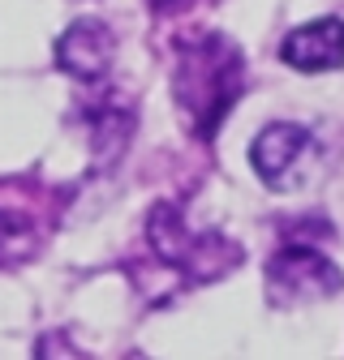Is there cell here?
I'll return each instance as SVG.
<instances>
[{
    "label": "cell",
    "mask_w": 344,
    "mask_h": 360,
    "mask_svg": "<svg viewBox=\"0 0 344 360\" xmlns=\"http://www.w3.org/2000/svg\"><path fill=\"white\" fill-rule=\"evenodd\" d=\"M245 90V56L228 34H190L177 43L172 65V103H177L185 129L198 142H211L228 120L233 103Z\"/></svg>",
    "instance_id": "cell-1"
},
{
    "label": "cell",
    "mask_w": 344,
    "mask_h": 360,
    "mask_svg": "<svg viewBox=\"0 0 344 360\" xmlns=\"http://www.w3.org/2000/svg\"><path fill=\"white\" fill-rule=\"evenodd\" d=\"M147 240L172 270H181L190 283H215V279L233 275V270L245 262L237 240H228L215 228H194L185 219V210L172 206V202H159L151 210Z\"/></svg>",
    "instance_id": "cell-2"
},
{
    "label": "cell",
    "mask_w": 344,
    "mask_h": 360,
    "mask_svg": "<svg viewBox=\"0 0 344 360\" xmlns=\"http://www.w3.org/2000/svg\"><path fill=\"white\" fill-rule=\"evenodd\" d=\"M344 288V270L314 245H284L267 262V300L276 309H297L327 300Z\"/></svg>",
    "instance_id": "cell-3"
},
{
    "label": "cell",
    "mask_w": 344,
    "mask_h": 360,
    "mask_svg": "<svg viewBox=\"0 0 344 360\" xmlns=\"http://www.w3.org/2000/svg\"><path fill=\"white\" fill-rule=\"evenodd\" d=\"M319 159V142L301 124H267L250 146V163L263 176V185L276 193H293L310 180Z\"/></svg>",
    "instance_id": "cell-4"
},
{
    "label": "cell",
    "mask_w": 344,
    "mask_h": 360,
    "mask_svg": "<svg viewBox=\"0 0 344 360\" xmlns=\"http://www.w3.org/2000/svg\"><path fill=\"white\" fill-rule=\"evenodd\" d=\"M43 240L39 189L26 180H0V262H18Z\"/></svg>",
    "instance_id": "cell-5"
},
{
    "label": "cell",
    "mask_w": 344,
    "mask_h": 360,
    "mask_svg": "<svg viewBox=\"0 0 344 360\" xmlns=\"http://www.w3.org/2000/svg\"><path fill=\"white\" fill-rule=\"evenodd\" d=\"M56 65L78 77V82H104L116 65V34L112 26L95 22V18H82L73 22L61 39H56Z\"/></svg>",
    "instance_id": "cell-6"
},
{
    "label": "cell",
    "mask_w": 344,
    "mask_h": 360,
    "mask_svg": "<svg viewBox=\"0 0 344 360\" xmlns=\"http://www.w3.org/2000/svg\"><path fill=\"white\" fill-rule=\"evenodd\" d=\"M284 65L301 69V73H327L344 65V22L340 18H323L310 26H297L284 43H280Z\"/></svg>",
    "instance_id": "cell-7"
},
{
    "label": "cell",
    "mask_w": 344,
    "mask_h": 360,
    "mask_svg": "<svg viewBox=\"0 0 344 360\" xmlns=\"http://www.w3.org/2000/svg\"><path fill=\"white\" fill-rule=\"evenodd\" d=\"M190 0H151V9L155 13H177V9H185Z\"/></svg>",
    "instance_id": "cell-8"
}]
</instances>
